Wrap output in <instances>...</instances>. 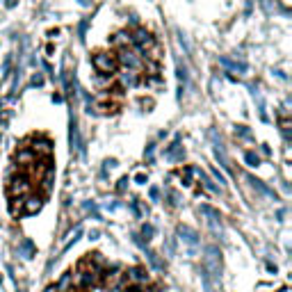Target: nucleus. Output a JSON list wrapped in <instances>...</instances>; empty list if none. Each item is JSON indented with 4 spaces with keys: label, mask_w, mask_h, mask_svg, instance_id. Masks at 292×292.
I'll use <instances>...</instances> for the list:
<instances>
[{
    "label": "nucleus",
    "mask_w": 292,
    "mask_h": 292,
    "mask_svg": "<svg viewBox=\"0 0 292 292\" xmlns=\"http://www.w3.org/2000/svg\"><path fill=\"white\" fill-rule=\"evenodd\" d=\"M69 142H71V151H83V144H80V130H78V121L76 117H71V130H69Z\"/></svg>",
    "instance_id": "f8f14e48"
},
{
    "label": "nucleus",
    "mask_w": 292,
    "mask_h": 292,
    "mask_svg": "<svg viewBox=\"0 0 292 292\" xmlns=\"http://www.w3.org/2000/svg\"><path fill=\"white\" fill-rule=\"evenodd\" d=\"M114 76L119 78V84L121 87H137L139 84V71H132V69H124V71H117Z\"/></svg>",
    "instance_id": "6e6552de"
},
{
    "label": "nucleus",
    "mask_w": 292,
    "mask_h": 292,
    "mask_svg": "<svg viewBox=\"0 0 292 292\" xmlns=\"http://www.w3.org/2000/svg\"><path fill=\"white\" fill-rule=\"evenodd\" d=\"M125 279H128V283L146 286V283L151 281V274H149V269L144 267V265H135V267H130L128 272H125Z\"/></svg>",
    "instance_id": "423d86ee"
},
{
    "label": "nucleus",
    "mask_w": 292,
    "mask_h": 292,
    "mask_svg": "<svg viewBox=\"0 0 292 292\" xmlns=\"http://www.w3.org/2000/svg\"><path fill=\"white\" fill-rule=\"evenodd\" d=\"M128 183H130V180H128V176H124V178L119 180V185H117V190H119V192H124L125 187H128Z\"/></svg>",
    "instance_id": "f704fd0d"
},
{
    "label": "nucleus",
    "mask_w": 292,
    "mask_h": 292,
    "mask_svg": "<svg viewBox=\"0 0 292 292\" xmlns=\"http://www.w3.org/2000/svg\"><path fill=\"white\" fill-rule=\"evenodd\" d=\"M201 269L212 281L221 283V251H219V247H215V245L206 247V251H203V265H201Z\"/></svg>",
    "instance_id": "f257e3e1"
},
{
    "label": "nucleus",
    "mask_w": 292,
    "mask_h": 292,
    "mask_svg": "<svg viewBox=\"0 0 292 292\" xmlns=\"http://www.w3.org/2000/svg\"><path fill=\"white\" fill-rule=\"evenodd\" d=\"M199 212H201V215L208 219V224H210V228H212V231H217V228L221 231V215H219V210H215L212 206H201V208H199Z\"/></svg>",
    "instance_id": "1a4fd4ad"
},
{
    "label": "nucleus",
    "mask_w": 292,
    "mask_h": 292,
    "mask_svg": "<svg viewBox=\"0 0 292 292\" xmlns=\"http://www.w3.org/2000/svg\"><path fill=\"white\" fill-rule=\"evenodd\" d=\"M212 176H215V180L219 183L221 190H224V187H226V178H224V173H221L219 169H212Z\"/></svg>",
    "instance_id": "cd10ccee"
},
{
    "label": "nucleus",
    "mask_w": 292,
    "mask_h": 292,
    "mask_svg": "<svg viewBox=\"0 0 292 292\" xmlns=\"http://www.w3.org/2000/svg\"><path fill=\"white\" fill-rule=\"evenodd\" d=\"M53 176H55L53 167H48V169H46V176L42 178V197L50 194V190H53Z\"/></svg>",
    "instance_id": "6ab92c4d"
},
{
    "label": "nucleus",
    "mask_w": 292,
    "mask_h": 292,
    "mask_svg": "<svg viewBox=\"0 0 292 292\" xmlns=\"http://www.w3.org/2000/svg\"><path fill=\"white\" fill-rule=\"evenodd\" d=\"M57 292H73V272H64L62 279L55 283Z\"/></svg>",
    "instance_id": "f3484780"
},
{
    "label": "nucleus",
    "mask_w": 292,
    "mask_h": 292,
    "mask_svg": "<svg viewBox=\"0 0 292 292\" xmlns=\"http://www.w3.org/2000/svg\"><path fill=\"white\" fill-rule=\"evenodd\" d=\"M247 180H249V183H251V187H256V190L260 192V194H265V197H269V199H274V201H276V192H272V190H269V187H267L265 183H262L260 178H253V176H247Z\"/></svg>",
    "instance_id": "dca6fc26"
},
{
    "label": "nucleus",
    "mask_w": 292,
    "mask_h": 292,
    "mask_svg": "<svg viewBox=\"0 0 292 292\" xmlns=\"http://www.w3.org/2000/svg\"><path fill=\"white\" fill-rule=\"evenodd\" d=\"M43 292H57V288H55V286H48V288H46V290H43Z\"/></svg>",
    "instance_id": "c9c22d12"
},
{
    "label": "nucleus",
    "mask_w": 292,
    "mask_h": 292,
    "mask_svg": "<svg viewBox=\"0 0 292 292\" xmlns=\"http://www.w3.org/2000/svg\"><path fill=\"white\" fill-rule=\"evenodd\" d=\"M18 253L23 258H32L37 253V249H35V245H32V240H21L18 242Z\"/></svg>",
    "instance_id": "aec40b11"
},
{
    "label": "nucleus",
    "mask_w": 292,
    "mask_h": 292,
    "mask_svg": "<svg viewBox=\"0 0 292 292\" xmlns=\"http://www.w3.org/2000/svg\"><path fill=\"white\" fill-rule=\"evenodd\" d=\"M32 84H35V87H42V84H43V76H42V73H35V78H32Z\"/></svg>",
    "instance_id": "72a5a7b5"
},
{
    "label": "nucleus",
    "mask_w": 292,
    "mask_h": 292,
    "mask_svg": "<svg viewBox=\"0 0 292 292\" xmlns=\"http://www.w3.org/2000/svg\"><path fill=\"white\" fill-rule=\"evenodd\" d=\"M245 162L249 165V167H258V165H260V155H258L256 151H247V153H245Z\"/></svg>",
    "instance_id": "5701e85b"
},
{
    "label": "nucleus",
    "mask_w": 292,
    "mask_h": 292,
    "mask_svg": "<svg viewBox=\"0 0 292 292\" xmlns=\"http://www.w3.org/2000/svg\"><path fill=\"white\" fill-rule=\"evenodd\" d=\"M9 210L12 215H23V197H12V203H9Z\"/></svg>",
    "instance_id": "4be33fe9"
},
{
    "label": "nucleus",
    "mask_w": 292,
    "mask_h": 292,
    "mask_svg": "<svg viewBox=\"0 0 292 292\" xmlns=\"http://www.w3.org/2000/svg\"><path fill=\"white\" fill-rule=\"evenodd\" d=\"M28 149L37 155V160H39V158L50 160V155H53V144H50V139H46V137H35L32 139V146H28Z\"/></svg>",
    "instance_id": "39448f33"
},
{
    "label": "nucleus",
    "mask_w": 292,
    "mask_h": 292,
    "mask_svg": "<svg viewBox=\"0 0 292 292\" xmlns=\"http://www.w3.org/2000/svg\"><path fill=\"white\" fill-rule=\"evenodd\" d=\"M149 197H151V201H158V199H160V187H151Z\"/></svg>",
    "instance_id": "2f4dec72"
},
{
    "label": "nucleus",
    "mask_w": 292,
    "mask_h": 292,
    "mask_svg": "<svg viewBox=\"0 0 292 292\" xmlns=\"http://www.w3.org/2000/svg\"><path fill=\"white\" fill-rule=\"evenodd\" d=\"M7 192H9V197H25V194H30V192H32L30 176L18 169V176H9V185H7Z\"/></svg>",
    "instance_id": "20e7f679"
},
{
    "label": "nucleus",
    "mask_w": 292,
    "mask_h": 292,
    "mask_svg": "<svg viewBox=\"0 0 292 292\" xmlns=\"http://www.w3.org/2000/svg\"><path fill=\"white\" fill-rule=\"evenodd\" d=\"M165 153H167V158L171 162H180V160H183L185 151H183V146H180V139H176L171 146H167V151H165Z\"/></svg>",
    "instance_id": "2eb2a0df"
},
{
    "label": "nucleus",
    "mask_w": 292,
    "mask_h": 292,
    "mask_svg": "<svg viewBox=\"0 0 292 292\" xmlns=\"http://www.w3.org/2000/svg\"><path fill=\"white\" fill-rule=\"evenodd\" d=\"M43 208V197L42 194H25L23 197V215H37Z\"/></svg>",
    "instance_id": "0eeeda50"
},
{
    "label": "nucleus",
    "mask_w": 292,
    "mask_h": 292,
    "mask_svg": "<svg viewBox=\"0 0 292 292\" xmlns=\"http://www.w3.org/2000/svg\"><path fill=\"white\" fill-rule=\"evenodd\" d=\"M153 233H155V228L151 226V224H144L142 231H139V238H142L144 242H149V240H153Z\"/></svg>",
    "instance_id": "b1692460"
},
{
    "label": "nucleus",
    "mask_w": 292,
    "mask_h": 292,
    "mask_svg": "<svg viewBox=\"0 0 292 292\" xmlns=\"http://www.w3.org/2000/svg\"><path fill=\"white\" fill-rule=\"evenodd\" d=\"M235 135H238V137H242V139H251V132H249V128H247V125H238V128H235Z\"/></svg>",
    "instance_id": "bb28decb"
},
{
    "label": "nucleus",
    "mask_w": 292,
    "mask_h": 292,
    "mask_svg": "<svg viewBox=\"0 0 292 292\" xmlns=\"http://www.w3.org/2000/svg\"><path fill=\"white\" fill-rule=\"evenodd\" d=\"M87 25H89V21L84 18L83 23H80V28H78V32H80V42H83V39H84V32H87Z\"/></svg>",
    "instance_id": "7c9ffc66"
},
{
    "label": "nucleus",
    "mask_w": 292,
    "mask_h": 292,
    "mask_svg": "<svg viewBox=\"0 0 292 292\" xmlns=\"http://www.w3.org/2000/svg\"><path fill=\"white\" fill-rule=\"evenodd\" d=\"M178 235H180V240H183L185 245H190V247H197L199 242H201V235H199L194 228L185 226V224H180L178 226Z\"/></svg>",
    "instance_id": "9d476101"
},
{
    "label": "nucleus",
    "mask_w": 292,
    "mask_h": 292,
    "mask_svg": "<svg viewBox=\"0 0 292 292\" xmlns=\"http://www.w3.org/2000/svg\"><path fill=\"white\" fill-rule=\"evenodd\" d=\"M215 158L219 160V165L226 171H233V167H231V160H228V155H226V151H224V146H221V142L219 144H215Z\"/></svg>",
    "instance_id": "a211bd4d"
},
{
    "label": "nucleus",
    "mask_w": 292,
    "mask_h": 292,
    "mask_svg": "<svg viewBox=\"0 0 292 292\" xmlns=\"http://www.w3.org/2000/svg\"><path fill=\"white\" fill-rule=\"evenodd\" d=\"M199 274H201V283H203V290L206 292H217V288H219V283H217V281H212L210 279L208 274H206V272H199Z\"/></svg>",
    "instance_id": "412c9836"
},
{
    "label": "nucleus",
    "mask_w": 292,
    "mask_h": 292,
    "mask_svg": "<svg viewBox=\"0 0 292 292\" xmlns=\"http://www.w3.org/2000/svg\"><path fill=\"white\" fill-rule=\"evenodd\" d=\"M135 183L146 185V183H149V176H146V173H137V176H135Z\"/></svg>",
    "instance_id": "473e14b6"
},
{
    "label": "nucleus",
    "mask_w": 292,
    "mask_h": 292,
    "mask_svg": "<svg viewBox=\"0 0 292 292\" xmlns=\"http://www.w3.org/2000/svg\"><path fill=\"white\" fill-rule=\"evenodd\" d=\"M221 64H226V66H231V69H235V71H242V73L247 71V64H245V62H240V64H238V62L228 60V57H221Z\"/></svg>",
    "instance_id": "393cba45"
},
{
    "label": "nucleus",
    "mask_w": 292,
    "mask_h": 292,
    "mask_svg": "<svg viewBox=\"0 0 292 292\" xmlns=\"http://www.w3.org/2000/svg\"><path fill=\"white\" fill-rule=\"evenodd\" d=\"M117 64H121L124 69H132V71H144V57L135 50L132 46L128 48H119L117 55H114Z\"/></svg>",
    "instance_id": "f03ea898"
},
{
    "label": "nucleus",
    "mask_w": 292,
    "mask_h": 292,
    "mask_svg": "<svg viewBox=\"0 0 292 292\" xmlns=\"http://www.w3.org/2000/svg\"><path fill=\"white\" fill-rule=\"evenodd\" d=\"M167 203L169 206H173V208L178 206V194H176L173 190H167Z\"/></svg>",
    "instance_id": "c85d7f7f"
},
{
    "label": "nucleus",
    "mask_w": 292,
    "mask_h": 292,
    "mask_svg": "<svg viewBox=\"0 0 292 292\" xmlns=\"http://www.w3.org/2000/svg\"><path fill=\"white\" fill-rule=\"evenodd\" d=\"M91 66H94L101 76H108V78H112L114 73H117V69H119V64H117L112 53H96L94 57H91Z\"/></svg>",
    "instance_id": "7ed1b4c3"
},
{
    "label": "nucleus",
    "mask_w": 292,
    "mask_h": 292,
    "mask_svg": "<svg viewBox=\"0 0 292 292\" xmlns=\"http://www.w3.org/2000/svg\"><path fill=\"white\" fill-rule=\"evenodd\" d=\"M32 165H37V155L32 153L28 146H23V149L16 153V167H32Z\"/></svg>",
    "instance_id": "9b49d317"
},
{
    "label": "nucleus",
    "mask_w": 292,
    "mask_h": 292,
    "mask_svg": "<svg viewBox=\"0 0 292 292\" xmlns=\"http://www.w3.org/2000/svg\"><path fill=\"white\" fill-rule=\"evenodd\" d=\"M112 46L119 50V48H128V46H132V39H130V32L128 30H119L117 35H114V39H112Z\"/></svg>",
    "instance_id": "4468645a"
},
{
    "label": "nucleus",
    "mask_w": 292,
    "mask_h": 292,
    "mask_svg": "<svg viewBox=\"0 0 292 292\" xmlns=\"http://www.w3.org/2000/svg\"><path fill=\"white\" fill-rule=\"evenodd\" d=\"M80 235H83V228H80V226H76V231L71 233V240H69V242L64 245V251H69V249H71V247L76 245L78 240H80Z\"/></svg>",
    "instance_id": "a878e982"
},
{
    "label": "nucleus",
    "mask_w": 292,
    "mask_h": 292,
    "mask_svg": "<svg viewBox=\"0 0 292 292\" xmlns=\"http://www.w3.org/2000/svg\"><path fill=\"white\" fill-rule=\"evenodd\" d=\"M146 260H149V265L155 272H165V269H167V262L162 260L160 253H155L153 249H146Z\"/></svg>",
    "instance_id": "ddd939ff"
},
{
    "label": "nucleus",
    "mask_w": 292,
    "mask_h": 292,
    "mask_svg": "<svg viewBox=\"0 0 292 292\" xmlns=\"http://www.w3.org/2000/svg\"><path fill=\"white\" fill-rule=\"evenodd\" d=\"M178 80H180V83H187V69H185V64H180V62H178Z\"/></svg>",
    "instance_id": "c756f323"
}]
</instances>
